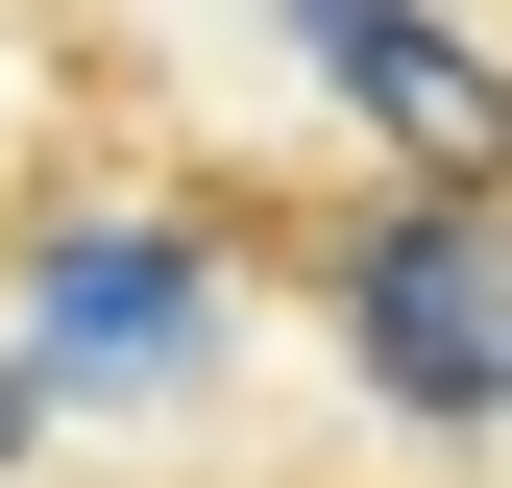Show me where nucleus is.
I'll return each mask as SVG.
<instances>
[{
	"mask_svg": "<svg viewBox=\"0 0 512 488\" xmlns=\"http://www.w3.org/2000/svg\"><path fill=\"white\" fill-rule=\"evenodd\" d=\"M293 269H317V318L366 342V391H391V415H439V440H488V415H512V244H488V220L366 196V220H293Z\"/></svg>",
	"mask_w": 512,
	"mask_h": 488,
	"instance_id": "nucleus-1",
	"label": "nucleus"
},
{
	"mask_svg": "<svg viewBox=\"0 0 512 488\" xmlns=\"http://www.w3.org/2000/svg\"><path fill=\"white\" fill-rule=\"evenodd\" d=\"M293 25H317V74H342L366 122H415V147H464V171L512 147V98H488V74H464L439 25H415V0H293Z\"/></svg>",
	"mask_w": 512,
	"mask_h": 488,
	"instance_id": "nucleus-2",
	"label": "nucleus"
}]
</instances>
